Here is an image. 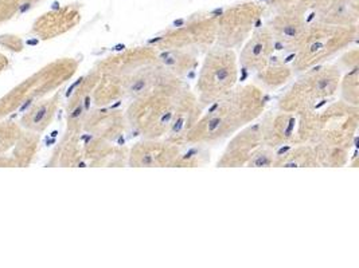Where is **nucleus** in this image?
I'll return each mask as SVG.
<instances>
[{
  "label": "nucleus",
  "mask_w": 359,
  "mask_h": 268,
  "mask_svg": "<svg viewBox=\"0 0 359 268\" xmlns=\"http://www.w3.org/2000/svg\"><path fill=\"white\" fill-rule=\"evenodd\" d=\"M284 34L287 36H295L296 35V28L293 27V26H289V27H287L284 30Z\"/></svg>",
  "instance_id": "obj_2"
},
{
  "label": "nucleus",
  "mask_w": 359,
  "mask_h": 268,
  "mask_svg": "<svg viewBox=\"0 0 359 268\" xmlns=\"http://www.w3.org/2000/svg\"><path fill=\"white\" fill-rule=\"evenodd\" d=\"M46 107H42V109L38 111V114H36L35 117H34V123H38V122H40V119H42L43 117H44V114H46Z\"/></svg>",
  "instance_id": "obj_1"
},
{
  "label": "nucleus",
  "mask_w": 359,
  "mask_h": 268,
  "mask_svg": "<svg viewBox=\"0 0 359 268\" xmlns=\"http://www.w3.org/2000/svg\"><path fill=\"white\" fill-rule=\"evenodd\" d=\"M30 105H31V101H27V102H26V103H24L23 106H22V107H20V111H24V110L27 109V107H28V106H30Z\"/></svg>",
  "instance_id": "obj_3"
}]
</instances>
